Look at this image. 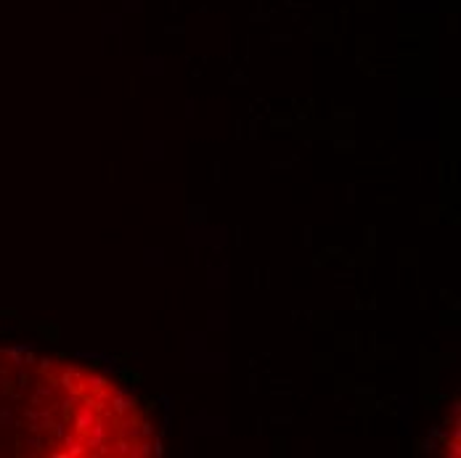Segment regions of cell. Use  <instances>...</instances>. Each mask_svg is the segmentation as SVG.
Returning a JSON list of instances; mask_svg holds the SVG:
<instances>
[{"label":"cell","mask_w":461,"mask_h":458,"mask_svg":"<svg viewBox=\"0 0 461 458\" xmlns=\"http://www.w3.org/2000/svg\"><path fill=\"white\" fill-rule=\"evenodd\" d=\"M159 435L140 400L77 361L0 345V458H149Z\"/></svg>","instance_id":"cell-1"}]
</instances>
